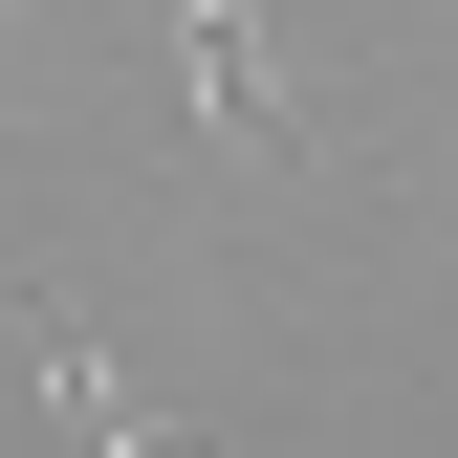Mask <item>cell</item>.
Wrapping results in <instances>:
<instances>
[{"label":"cell","mask_w":458,"mask_h":458,"mask_svg":"<svg viewBox=\"0 0 458 458\" xmlns=\"http://www.w3.org/2000/svg\"><path fill=\"white\" fill-rule=\"evenodd\" d=\"M175 66H197V131L218 153H306V109H284V66H262V0H197Z\"/></svg>","instance_id":"obj_1"},{"label":"cell","mask_w":458,"mask_h":458,"mask_svg":"<svg viewBox=\"0 0 458 458\" xmlns=\"http://www.w3.org/2000/svg\"><path fill=\"white\" fill-rule=\"evenodd\" d=\"M22 350H44V415H66L88 458H197V437H153V415H131V393H109V350H88V327H66V306H44V327H22Z\"/></svg>","instance_id":"obj_2"}]
</instances>
